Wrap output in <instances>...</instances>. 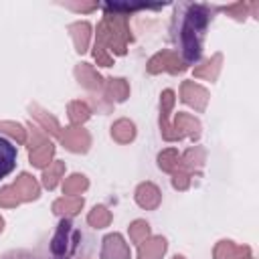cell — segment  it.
Instances as JSON below:
<instances>
[{
  "mask_svg": "<svg viewBox=\"0 0 259 259\" xmlns=\"http://www.w3.org/2000/svg\"><path fill=\"white\" fill-rule=\"evenodd\" d=\"M81 239V233L73 229L71 221H63L57 229V235L53 237L51 243V251H53V259H73L77 253V243Z\"/></svg>",
  "mask_w": 259,
  "mask_h": 259,
  "instance_id": "obj_1",
  "label": "cell"
},
{
  "mask_svg": "<svg viewBox=\"0 0 259 259\" xmlns=\"http://www.w3.org/2000/svg\"><path fill=\"white\" fill-rule=\"evenodd\" d=\"M14 164H16V148L8 140L0 138V178L8 176L14 170Z\"/></svg>",
  "mask_w": 259,
  "mask_h": 259,
  "instance_id": "obj_2",
  "label": "cell"
},
{
  "mask_svg": "<svg viewBox=\"0 0 259 259\" xmlns=\"http://www.w3.org/2000/svg\"><path fill=\"white\" fill-rule=\"evenodd\" d=\"M127 247L123 245L119 235H109L105 239V249H103V257L105 259H127Z\"/></svg>",
  "mask_w": 259,
  "mask_h": 259,
  "instance_id": "obj_3",
  "label": "cell"
},
{
  "mask_svg": "<svg viewBox=\"0 0 259 259\" xmlns=\"http://www.w3.org/2000/svg\"><path fill=\"white\" fill-rule=\"evenodd\" d=\"M158 200H160V194H158V190H156L152 184H142V186L138 188V202H140L142 206L152 208V206L158 204Z\"/></svg>",
  "mask_w": 259,
  "mask_h": 259,
  "instance_id": "obj_4",
  "label": "cell"
},
{
  "mask_svg": "<svg viewBox=\"0 0 259 259\" xmlns=\"http://www.w3.org/2000/svg\"><path fill=\"white\" fill-rule=\"evenodd\" d=\"M164 249H166V241L164 239H154V241L146 243L140 249V259H160Z\"/></svg>",
  "mask_w": 259,
  "mask_h": 259,
  "instance_id": "obj_5",
  "label": "cell"
},
{
  "mask_svg": "<svg viewBox=\"0 0 259 259\" xmlns=\"http://www.w3.org/2000/svg\"><path fill=\"white\" fill-rule=\"evenodd\" d=\"M16 188H20V190L24 192V198H34V196L38 194V188H36L34 180H32L28 174H22V176L18 178V182H16Z\"/></svg>",
  "mask_w": 259,
  "mask_h": 259,
  "instance_id": "obj_6",
  "label": "cell"
},
{
  "mask_svg": "<svg viewBox=\"0 0 259 259\" xmlns=\"http://www.w3.org/2000/svg\"><path fill=\"white\" fill-rule=\"evenodd\" d=\"M63 142H65L71 150H85V148H87V134L77 130L73 136H65Z\"/></svg>",
  "mask_w": 259,
  "mask_h": 259,
  "instance_id": "obj_7",
  "label": "cell"
},
{
  "mask_svg": "<svg viewBox=\"0 0 259 259\" xmlns=\"http://www.w3.org/2000/svg\"><path fill=\"white\" fill-rule=\"evenodd\" d=\"M113 136L119 142H127V140L134 138V125L130 121H117L115 127H113Z\"/></svg>",
  "mask_w": 259,
  "mask_h": 259,
  "instance_id": "obj_8",
  "label": "cell"
},
{
  "mask_svg": "<svg viewBox=\"0 0 259 259\" xmlns=\"http://www.w3.org/2000/svg\"><path fill=\"white\" fill-rule=\"evenodd\" d=\"M81 204H83V200H79V198H75V200H59V202H55V212H77L79 208H81Z\"/></svg>",
  "mask_w": 259,
  "mask_h": 259,
  "instance_id": "obj_9",
  "label": "cell"
},
{
  "mask_svg": "<svg viewBox=\"0 0 259 259\" xmlns=\"http://www.w3.org/2000/svg\"><path fill=\"white\" fill-rule=\"evenodd\" d=\"M89 223L95 225V227H105L109 223V212L103 206H95L93 212L89 214Z\"/></svg>",
  "mask_w": 259,
  "mask_h": 259,
  "instance_id": "obj_10",
  "label": "cell"
},
{
  "mask_svg": "<svg viewBox=\"0 0 259 259\" xmlns=\"http://www.w3.org/2000/svg\"><path fill=\"white\" fill-rule=\"evenodd\" d=\"M51 154H53V146H51V144H42V150H40V152H32V154H30V160H32L36 166H42V164L49 162Z\"/></svg>",
  "mask_w": 259,
  "mask_h": 259,
  "instance_id": "obj_11",
  "label": "cell"
},
{
  "mask_svg": "<svg viewBox=\"0 0 259 259\" xmlns=\"http://www.w3.org/2000/svg\"><path fill=\"white\" fill-rule=\"evenodd\" d=\"M0 259H42V257L32 251H26V249H12V251L0 255Z\"/></svg>",
  "mask_w": 259,
  "mask_h": 259,
  "instance_id": "obj_12",
  "label": "cell"
},
{
  "mask_svg": "<svg viewBox=\"0 0 259 259\" xmlns=\"http://www.w3.org/2000/svg\"><path fill=\"white\" fill-rule=\"evenodd\" d=\"M85 186H87L85 176L75 174V176H71V178H69V182L65 184V190H67V192H77V190H81V188H85Z\"/></svg>",
  "mask_w": 259,
  "mask_h": 259,
  "instance_id": "obj_13",
  "label": "cell"
},
{
  "mask_svg": "<svg viewBox=\"0 0 259 259\" xmlns=\"http://www.w3.org/2000/svg\"><path fill=\"white\" fill-rule=\"evenodd\" d=\"M61 170H63V166H61V164H55L49 172H45V184H47L49 188H53V186L57 184V176L61 174Z\"/></svg>",
  "mask_w": 259,
  "mask_h": 259,
  "instance_id": "obj_14",
  "label": "cell"
},
{
  "mask_svg": "<svg viewBox=\"0 0 259 259\" xmlns=\"http://www.w3.org/2000/svg\"><path fill=\"white\" fill-rule=\"evenodd\" d=\"M146 235H148V225L142 223V221L134 223V227H132V237H134V241H140V239L146 237Z\"/></svg>",
  "mask_w": 259,
  "mask_h": 259,
  "instance_id": "obj_15",
  "label": "cell"
},
{
  "mask_svg": "<svg viewBox=\"0 0 259 259\" xmlns=\"http://www.w3.org/2000/svg\"><path fill=\"white\" fill-rule=\"evenodd\" d=\"M0 127H6L8 134L16 136L18 140H24V134H22V127L20 125H14V123H0Z\"/></svg>",
  "mask_w": 259,
  "mask_h": 259,
  "instance_id": "obj_16",
  "label": "cell"
},
{
  "mask_svg": "<svg viewBox=\"0 0 259 259\" xmlns=\"http://www.w3.org/2000/svg\"><path fill=\"white\" fill-rule=\"evenodd\" d=\"M71 111H73V113H71V117H73V119H85V117H87V111H85L83 107H79L77 103H75V105H71Z\"/></svg>",
  "mask_w": 259,
  "mask_h": 259,
  "instance_id": "obj_17",
  "label": "cell"
},
{
  "mask_svg": "<svg viewBox=\"0 0 259 259\" xmlns=\"http://www.w3.org/2000/svg\"><path fill=\"white\" fill-rule=\"evenodd\" d=\"M0 229H2V219H0Z\"/></svg>",
  "mask_w": 259,
  "mask_h": 259,
  "instance_id": "obj_18",
  "label": "cell"
},
{
  "mask_svg": "<svg viewBox=\"0 0 259 259\" xmlns=\"http://www.w3.org/2000/svg\"><path fill=\"white\" fill-rule=\"evenodd\" d=\"M174 259H182V257H174Z\"/></svg>",
  "mask_w": 259,
  "mask_h": 259,
  "instance_id": "obj_19",
  "label": "cell"
}]
</instances>
